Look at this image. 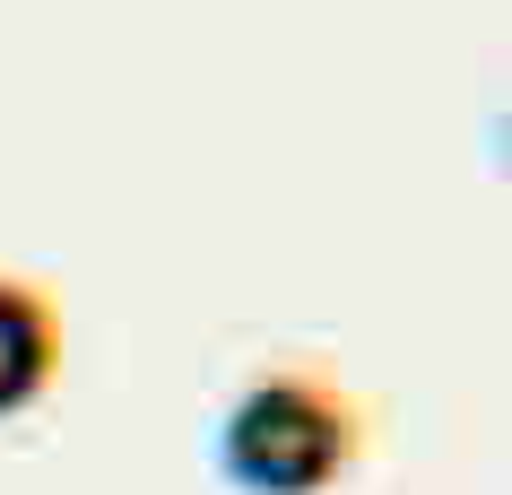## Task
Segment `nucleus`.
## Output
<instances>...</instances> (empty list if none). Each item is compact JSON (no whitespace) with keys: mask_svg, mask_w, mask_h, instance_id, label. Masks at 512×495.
Returning <instances> with one entry per match:
<instances>
[{"mask_svg":"<svg viewBox=\"0 0 512 495\" xmlns=\"http://www.w3.org/2000/svg\"><path fill=\"white\" fill-rule=\"evenodd\" d=\"M356 461V409L322 374H261L217 417V478L243 495H322Z\"/></svg>","mask_w":512,"mask_h":495,"instance_id":"obj_1","label":"nucleus"},{"mask_svg":"<svg viewBox=\"0 0 512 495\" xmlns=\"http://www.w3.org/2000/svg\"><path fill=\"white\" fill-rule=\"evenodd\" d=\"M61 374V313L35 278L0 270V417L35 409Z\"/></svg>","mask_w":512,"mask_h":495,"instance_id":"obj_2","label":"nucleus"}]
</instances>
